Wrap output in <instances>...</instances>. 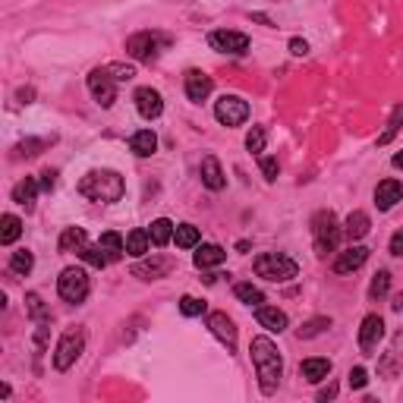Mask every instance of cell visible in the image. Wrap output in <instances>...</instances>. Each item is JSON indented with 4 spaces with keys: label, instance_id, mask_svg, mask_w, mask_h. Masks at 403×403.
<instances>
[{
    "label": "cell",
    "instance_id": "8992f818",
    "mask_svg": "<svg viewBox=\"0 0 403 403\" xmlns=\"http://www.w3.org/2000/svg\"><path fill=\"white\" fill-rule=\"evenodd\" d=\"M83 350H85V331L83 328L63 331V337L57 341V350H54V369L57 372L73 369L76 359L83 356Z\"/></svg>",
    "mask_w": 403,
    "mask_h": 403
},
{
    "label": "cell",
    "instance_id": "ffe728a7",
    "mask_svg": "<svg viewBox=\"0 0 403 403\" xmlns=\"http://www.w3.org/2000/svg\"><path fill=\"white\" fill-rule=\"evenodd\" d=\"M255 318H259V325L265 331H274V334L287 331V315L280 312L277 306H255Z\"/></svg>",
    "mask_w": 403,
    "mask_h": 403
},
{
    "label": "cell",
    "instance_id": "1f68e13d",
    "mask_svg": "<svg viewBox=\"0 0 403 403\" xmlns=\"http://www.w3.org/2000/svg\"><path fill=\"white\" fill-rule=\"evenodd\" d=\"M233 293H237L239 302H246V306H261V302H265V293H261L255 284H237Z\"/></svg>",
    "mask_w": 403,
    "mask_h": 403
},
{
    "label": "cell",
    "instance_id": "6da1fadb",
    "mask_svg": "<svg viewBox=\"0 0 403 403\" xmlns=\"http://www.w3.org/2000/svg\"><path fill=\"white\" fill-rule=\"evenodd\" d=\"M249 353H252V366H255V375H259L261 394H274L280 384V375H284V359H280L277 343L271 337H252Z\"/></svg>",
    "mask_w": 403,
    "mask_h": 403
},
{
    "label": "cell",
    "instance_id": "836d02e7",
    "mask_svg": "<svg viewBox=\"0 0 403 403\" xmlns=\"http://www.w3.org/2000/svg\"><path fill=\"white\" fill-rule=\"evenodd\" d=\"M388 290H391V271H378L369 284V300H381Z\"/></svg>",
    "mask_w": 403,
    "mask_h": 403
},
{
    "label": "cell",
    "instance_id": "5b68a950",
    "mask_svg": "<svg viewBox=\"0 0 403 403\" xmlns=\"http://www.w3.org/2000/svg\"><path fill=\"white\" fill-rule=\"evenodd\" d=\"M171 44V38L161 32H136L126 38V54L132 57V60H142V63H151L157 60V54Z\"/></svg>",
    "mask_w": 403,
    "mask_h": 403
},
{
    "label": "cell",
    "instance_id": "7dc6e473",
    "mask_svg": "<svg viewBox=\"0 0 403 403\" xmlns=\"http://www.w3.org/2000/svg\"><path fill=\"white\" fill-rule=\"evenodd\" d=\"M54 183H57V173H54V171H44V173H42V189L51 192V189H54Z\"/></svg>",
    "mask_w": 403,
    "mask_h": 403
},
{
    "label": "cell",
    "instance_id": "603a6c76",
    "mask_svg": "<svg viewBox=\"0 0 403 403\" xmlns=\"http://www.w3.org/2000/svg\"><path fill=\"white\" fill-rule=\"evenodd\" d=\"M130 151L139 157H151L157 151V136L151 130H139L136 136L130 139Z\"/></svg>",
    "mask_w": 403,
    "mask_h": 403
},
{
    "label": "cell",
    "instance_id": "f6af8a7d",
    "mask_svg": "<svg viewBox=\"0 0 403 403\" xmlns=\"http://www.w3.org/2000/svg\"><path fill=\"white\" fill-rule=\"evenodd\" d=\"M391 255H400V259H403V227L391 237Z\"/></svg>",
    "mask_w": 403,
    "mask_h": 403
},
{
    "label": "cell",
    "instance_id": "2e32d148",
    "mask_svg": "<svg viewBox=\"0 0 403 403\" xmlns=\"http://www.w3.org/2000/svg\"><path fill=\"white\" fill-rule=\"evenodd\" d=\"M397 202H403V183L400 180H384V183H378V189H375L378 212H391Z\"/></svg>",
    "mask_w": 403,
    "mask_h": 403
},
{
    "label": "cell",
    "instance_id": "f907efd6",
    "mask_svg": "<svg viewBox=\"0 0 403 403\" xmlns=\"http://www.w3.org/2000/svg\"><path fill=\"white\" fill-rule=\"evenodd\" d=\"M394 167H403V151H397V155H394Z\"/></svg>",
    "mask_w": 403,
    "mask_h": 403
},
{
    "label": "cell",
    "instance_id": "d6a6232c",
    "mask_svg": "<svg viewBox=\"0 0 403 403\" xmlns=\"http://www.w3.org/2000/svg\"><path fill=\"white\" fill-rule=\"evenodd\" d=\"M173 239H177V246H180V249L198 246V227H192V224H177V230H173Z\"/></svg>",
    "mask_w": 403,
    "mask_h": 403
},
{
    "label": "cell",
    "instance_id": "60d3db41",
    "mask_svg": "<svg viewBox=\"0 0 403 403\" xmlns=\"http://www.w3.org/2000/svg\"><path fill=\"white\" fill-rule=\"evenodd\" d=\"M108 69L117 83H130L132 76H136V67H130V63H108Z\"/></svg>",
    "mask_w": 403,
    "mask_h": 403
},
{
    "label": "cell",
    "instance_id": "9a60e30c",
    "mask_svg": "<svg viewBox=\"0 0 403 403\" xmlns=\"http://www.w3.org/2000/svg\"><path fill=\"white\" fill-rule=\"evenodd\" d=\"M208 328H212V334L218 337L230 353L237 350V325L227 318V312H212V315H208Z\"/></svg>",
    "mask_w": 403,
    "mask_h": 403
},
{
    "label": "cell",
    "instance_id": "3957f363",
    "mask_svg": "<svg viewBox=\"0 0 403 403\" xmlns=\"http://www.w3.org/2000/svg\"><path fill=\"white\" fill-rule=\"evenodd\" d=\"M255 274L271 284H287L300 274V265H296L290 255H280V252H265L255 259Z\"/></svg>",
    "mask_w": 403,
    "mask_h": 403
},
{
    "label": "cell",
    "instance_id": "277c9868",
    "mask_svg": "<svg viewBox=\"0 0 403 403\" xmlns=\"http://www.w3.org/2000/svg\"><path fill=\"white\" fill-rule=\"evenodd\" d=\"M341 227H337V218L334 212H318L312 218V239H315V255H325L334 252L337 243H341Z\"/></svg>",
    "mask_w": 403,
    "mask_h": 403
},
{
    "label": "cell",
    "instance_id": "8d00e7d4",
    "mask_svg": "<svg viewBox=\"0 0 403 403\" xmlns=\"http://www.w3.org/2000/svg\"><path fill=\"white\" fill-rule=\"evenodd\" d=\"M26 309L35 321H48V309H44V302L38 293H26Z\"/></svg>",
    "mask_w": 403,
    "mask_h": 403
},
{
    "label": "cell",
    "instance_id": "681fc988",
    "mask_svg": "<svg viewBox=\"0 0 403 403\" xmlns=\"http://www.w3.org/2000/svg\"><path fill=\"white\" fill-rule=\"evenodd\" d=\"M391 306H394L397 312H400V309H403V293H400V296H394V302H391Z\"/></svg>",
    "mask_w": 403,
    "mask_h": 403
},
{
    "label": "cell",
    "instance_id": "83f0119b",
    "mask_svg": "<svg viewBox=\"0 0 403 403\" xmlns=\"http://www.w3.org/2000/svg\"><path fill=\"white\" fill-rule=\"evenodd\" d=\"M101 249L108 252V259L110 261H117V259H123V252H126V239L120 237V233H114V230H108V233H101Z\"/></svg>",
    "mask_w": 403,
    "mask_h": 403
},
{
    "label": "cell",
    "instance_id": "9c48e42d",
    "mask_svg": "<svg viewBox=\"0 0 403 403\" xmlns=\"http://www.w3.org/2000/svg\"><path fill=\"white\" fill-rule=\"evenodd\" d=\"M214 117H218V123H224V126H239V123H246L249 104L239 95H221L218 104H214Z\"/></svg>",
    "mask_w": 403,
    "mask_h": 403
},
{
    "label": "cell",
    "instance_id": "52a82bcc",
    "mask_svg": "<svg viewBox=\"0 0 403 403\" xmlns=\"http://www.w3.org/2000/svg\"><path fill=\"white\" fill-rule=\"evenodd\" d=\"M89 290H92V284H89V274H85L83 268H63L60 277H57V293L67 302H73V306L85 302Z\"/></svg>",
    "mask_w": 403,
    "mask_h": 403
},
{
    "label": "cell",
    "instance_id": "f1b7e54d",
    "mask_svg": "<svg viewBox=\"0 0 403 403\" xmlns=\"http://www.w3.org/2000/svg\"><path fill=\"white\" fill-rule=\"evenodd\" d=\"M173 230H177V227H173L167 218L151 221V230H148L151 233V243H155V246H167V243L173 239Z\"/></svg>",
    "mask_w": 403,
    "mask_h": 403
},
{
    "label": "cell",
    "instance_id": "d4e9b609",
    "mask_svg": "<svg viewBox=\"0 0 403 403\" xmlns=\"http://www.w3.org/2000/svg\"><path fill=\"white\" fill-rule=\"evenodd\" d=\"M85 243H89V237H85L83 227H67V230L60 233V243H57V249H60V252H79Z\"/></svg>",
    "mask_w": 403,
    "mask_h": 403
},
{
    "label": "cell",
    "instance_id": "8fae6325",
    "mask_svg": "<svg viewBox=\"0 0 403 403\" xmlns=\"http://www.w3.org/2000/svg\"><path fill=\"white\" fill-rule=\"evenodd\" d=\"M173 271V259L171 255H151V259H139L136 265H132V274L142 280H157V277H167V274Z\"/></svg>",
    "mask_w": 403,
    "mask_h": 403
},
{
    "label": "cell",
    "instance_id": "4fadbf2b",
    "mask_svg": "<svg viewBox=\"0 0 403 403\" xmlns=\"http://www.w3.org/2000/svg\"><path fill=\"white\" fill-rule=\"evenodd\" d=\"M132 101H136V110L145 117V120H157V117L164 114V101H161V92H155L151 85H145V89H136Z\"/></svg>",
    "mask_w": 403,
    "mask_h": 403
},
{
    "label": "cell",
    "instance_id": "e575fe53",
    "mask_svg": "<svg viewBox=\"0 0 403 403\" xmlns=\"http://www.w3.org/2000/svg\"><path fill=\"white\" fill-rule=\"evenodd\" d=\"M325 328H331V318H312V321H306L296 334H300V341H312V337H318Z\"/></svg>",
    "mask_w": 403,
    "mask_h": 403
},
{
    "label": "cell",
    "instance_id": "44dd1931",
    "mask_svg": "<svg viewBox=\"0 0 403 403\" xmlns=\"http://www.w3.org/2000/svg\"><path fill=\"white\" fill-rule=\"evenodd\" d=\"M300 372H302V378H306L309 384H318V381H325V378L331 375V359L312 356V359H306V362L300 366Z\"/></svg>",
    "mask_w": 403,
    "mask_h": 403
},
{
    "label": "cell",
    "instance_id": "bcb514c9",
    "mask_svg": "<svg viewBox=\"0 0 403 403\" xmlns=\"http://www.w3.org/2000/svg\"><path fill=\"white\" fill-rule=\"evenodd\" d=\"M334 397H337V384H334V381H331V384H328V388H325V391H318V400H321V403L334 400Z\"/></svg>",
    "mask_w": 403,
    "mask_h": 403
},
{
    "label": "cell",
    "instance_id": "7c38bea8",
    "mask_svg": "<svg viewBox=\"0 0 403 403\" xmlns=\"http://www.w3.org/2000/svg\"><path fill=\"white\" fill-rule=\"evenodd\" d=\"M384 337V321L381 315H366L359 325V350L366 356H372V350L378 347V341Z\"/></svg>",
    "mask_w": 403,
    "mask_h": 403
},
{
    "label": "cell",
    "instance_id": "f35d334b",
    "mask_svg": "<svg viewBox=\"0 0 403 403\" xmlns=\"http://www.w3.org/2000/svg\"><path fill=\"white\" fill-rule=\"evenodd\" d=\"M48 145H51V139H26V142L16 145V151L26 157H35V155H42V148H48Z\"/></svg>",
    "mask_w": 403,
    "mask_h": 403
},
{
    "label": "cell",
    "instance_id": "7a4b0ae2",
    "mask_svg": "<svg viewBox=\"0 0 403 403\" xmlns=\"http://www.w3.org/2000/svg\"><path fill=\"white\" fill-rule=\"evenodd\" d=\"M79 192L92 202H101V205H110V202H120L126 192L123 177L117 171H89L83 180H79Z\"/></svg>",
    "mask_w": 403,
    "mask_h": 403
},
{
    "label": "cell",
    "instance_id": "30bf717a",
    "mask_svg": "<svg viewBox=\"0 0 403 403\" xmlns=\"http://www.w3.org/2000/svg\"><path fill=\"white\" fill-rule=\"evenodd\" d=\"M208 44L221 54H246L249 51V35L243 32H230V28H221V32H212L208 35Z\"/></svg>",
    "mask_w": 403,
    "mask_h": 403
},
{
    "label": "cell",
    "instance_id": "ee69618b",
    "mask_svg": "<svg viewBox=\"0 0 403 403\" xmlns=\"http://www.w3.org/2000/svg\"><path fill=\"white\" fill-rule=\"evenodd\" d=\"M290 54H293V57H306L309 54V42H302V38H290Z\"/></svg>",
    "mask_w": 403,
    "mask_h": 403
},
{
    "label": "cell",
    "instance_id": "484cf974",
    "mask_svg": "<svg viewBox=\"0 0 403 403\" xmlns=\"http://www.w3.org/2000/svg\"><path fill=\"white\" fill-rule=\"evenodd\" d=\"M343 233H347L350 243H359V239L369 233V214H366V212H353L347 218V224H343Z\"/></svg>",
    "mask_w": 403,
    "mask_h": 403
},
{
    "label": "cell",
    "instance_id": "74e56055",
    "mask_svg": "<svg viewBox=\"0 0 403 403\" xmlns=\"http://www.w3.org/2000/svg\"><path fill=\"white\" fill-rule=\"evenodd\" d=\"M400 123H403V104H400V108L394 110V114H391V120H388V130H384L381 136H378V145H388L391 139H394V132L400 130Z\"/></svg>",
    "mask_w": 403,
    "mask_h": 403
},
{
    "label": "cell",
    "instance_id": "5bb4252c",
    "mask_svg": "<svg viewBox=\"0 0 403 403\" xmlns=\"http://www.w3.org/2000/svg\"><path fill=\"white\" fill-rule=\"evenodd\" d=\"M183 85H186V98H189V101H196V104L205 101V98L212 95V89H214L212 76L202 73V69H189V73H186V79H183Z\"/></svg>",
    "mask_w": 403,
    "mask_h": 403
},
{
    "label": "cell",
    "instance_id": "e0dca14e",
    "mask_svg": "<svg viewBox=\"0 0 403 403\" xmlns=\"http://www.w3.org/2000/svg\"><path fill=\"white\" fill-rule=\"evenodd\" d=\"M198 173H202V183H205L212 192H221L227 186V177H224V171H221V161L214 155L202 157V167H198Z\"/></svg>",
    "mask_w": 403,
    "mask_h": 403
},
{
    "label": "cell",
    "instance_id": "7bdbcfd3",
    "mask_svg": "<svg viewBox=\"0 0 403 403\" xmlns=\"http://www.w3.org/2000/svg\"><path fill=\"white\" fill-rule=\"evenodd\" d=\"M366 384H369V372L362 369V366H356V369H350V388H366Z\"/></svg>",
    "mask_w": 403,
    "mask_h": 403
},
{
    "label": "cell",
    "instance_id": "f546056e",
    "mask_svg": "<svg viewBox=\"0 0 403 403\" xmlns=\"http://www.w3.org/2000/svg\"><path fill=\"white\" fill-rule=\"evenodd\" d=\"M35 268V255L28 252V249H16L13 255H10V271L19 274V277H26L28 271Z\"/></svg>",
    "mask_w": 403,
    "mask_h": 403
},
{
    "label": "cell",
    "instance_id": "ab89813d",
    "mask_svg": "<svg viewBox=\"0 0 403 403\" xmlns=\"http://www.w3.org/2000/svg\"><path fill=\"white\" fill-rule=\"evenodd\" d=\"M180 312H183L186 318H196V315L205 312V302L196 300V296H183V300H180Z\"/></svg>",
    "mask_w": 403,
    "mask_h": 403
},
{
    "label": "cell",
    "instance_id": "b9f144b4",
    "mask_svg": "<svg viewBox=\"0 0 403 403\" xmlns=\"http://www.w3.org/2000/svg\"><path fill=\"white\" fill-rule=\"evenodd\" d=\"M259 167H261V173H265L268 183H274V180H277V157H261L259 155Z\"/></svg>",
    "mask_w": 403,
    "mask_h": 403
},
{
    "label": "cell",
    "instance_id": "7402d4cb",
    "mask_svg": "<svg viewBox=\"0 0 403 403\" xmlns=\"http://www.w3.org/2000/svg\"><path fill=\"white\" fill-rule=\"evenodd\" d=\"M38 186H42V183H35L32 177L19 180V183L13 186V202H16V205H22L26 212H32V208H35V196H38Z\"/></svg>",
    "mask_w": 403,
    "mask_h": 403
},
{
    "label": "cell",
    "instance_id": "cb8c5ba5",
    "mask_svg": "<svg viewBox=\"0 0 403 403\" xmlns=\"http://www.w3.org/2000/svg\"><path fill=\"white\" fill-rule=\"evenodd\" d=\"M148 246H151V233L148 230H130L126 233V255H132V259H142V255H148Z\"/></svg>",
    "mask_w": 403,
    "mask_h": 403
},
{
    "label": "cell",
    "instance_id": "ac0fdd59",
    "mask_svg": "<svg viewBox=\"0 0 403 403\" xmlns=\"http://www.w3.org/2000/svg\"><path fill=\"white\" fill-rule=\"evenodd\" d=\"M366 261H369V249H366V246H350L347 252H341L334 259V271L337 274H353L356 268H362Z\"/></svg>",
    "mask_w": 403,
    "mask_h": 403
},
{
    "label": "cell",
    "instance_id": "d590c367",
    "mask_svg": "<svg viewBox=\"0 0 403 403\" xmlns=\"http://www.w3.org/2000/svg\"><path fill=\"white\" fill-rule=\"evenodd\" d=\"M265 139H268L265 126H252L246 136V148L252 151V155H261V151H265Z\"/></svg>",
    "mask_w": 403,
    "mask_h": 403
},
{
    "label": "cell",
    "instance_id": "ba28073f",
    "mask_svg": "<svg viewBox=\"0 0 403 403\" xmlns=\"http://www.w3.org/2000/svg\"><path fill=\"white\" fill-rule=\"evenodd\" d=\"M117 85H120V83L110 76L108 67H98V69H92V73H89V92H92V98H95L101 108H114Z\"/></svg>",
    "mask_w": 403,
    "mask_h": 403
},
{
    "label": "cell",
    "instance_id": "4dcf8cb0",
    "mask_svg": "<svg viewBox=\"0 0 403 403\" xmlns=\"http://www.w3.org/2000/svg\"><path fill=\"white\" fill-rule=\"evenodd\" d=\"M79 259L85 261V265H92V268H104L108 265V252H104L101 249V243H98V246H92V243H85L83 249H79Z\"/></svg>",
    "mask_w": 403,
    "mask_h": 403
},
{
    "label": "cell",
    "instance_id": "d6986e66",
    "mask_svg": "<svg viewBox=\"0 0 403 403\" xmlns=\"http://www.w3.org/2000/svg\"><path fill=\"white\" fill-rule=\"evenodd\" d=\"M224 259H227V252L218 246V243H205V246H198L196 255H192V261H196L198 271H208V268L224 265Z\"/></svg>",
    "mask_w": 403,
    "mask_h": 403
},
{
    "label": "cell",
    "instance_id": "c3c4849f",
    "mask_svg": "<svg viewBox=\"0 0 403 403\" xmlns=\"http://www.w3.org/2000/svg\"><path fill=\"white\" fill-rule=\"evenodd\" d=\"M16 98H19V104H32L35 89H19V92H16Z\"/></svg>",
    "mask_w": 403,
    "mask_h": 403
},
{
    "label": "cell",
    "instance_id": "4316f807",
    "mask_svg": "<svg viewBox=\"0 0 403 403\" xmlns=\"http://www.w3.org/2000/svg\"><path fill=\"white\" fill-rule=\"evenodd\" d=\"M19 237H22V221L16 214H3L0 218V243L3 246H13Z\"/></svg>",
    "mask_w": 403,
    "mask_h": 403
}]
</instances>
